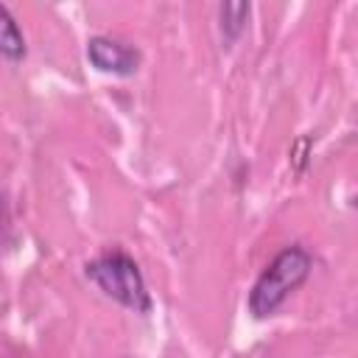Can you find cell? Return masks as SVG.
I'll return each instance as SVG.
<instances>
[{
  "mask_svg": "<svg viewBox=\"0 0 358 358\" xmlns=\"http://www.w3.org/2000/svg\"><path fill=\"white\" fill-rule=\"evenodd\" d=\"M310 255L302 246H288L282 249L255 280L252 291H249V310L263 319L271 316L310 274Z\"/></svg>",
  "mask_w": 358,
  "mask_h": 358,
  "instance_id": "cell-1",
  "label": "cell"
},
{
  "mask_svg": "<svg viewBox=\"0 0 358 358\" xmlns=\"http://www.w3.org/2000/svg\"><path fill=\"white\" fill-rule=\"evenodd\" d=\"M0 56L6 59H22L25 56V39H22V31L20 25L14 22L11 11L0 3Z\"/></svg>",
  "mask_w": 358,
  "mask_h": 358,
  "instance_id": "cell-4",
  "label": "cell"
},
{
  "mask_svg": "<svg viewBox=\"0 0 358 358\" xmlns=\"http://www.w3.org/2000/svg\"><path fill=\"white\" fill-rule=\"evenodd\" d=\"M87 59L98 70L115 73V76H131L140 64V53L131 45L117 42L112 36H92L87 42Z\"/></svg>",
  "mask_w": 358,
  "mask_h": 358,
  "instance_id": "cell-3",
  "label": "cell"
},
{
  "mask_svg": "<svg viewBox=\"0 0 358 358\" xmlns=\"http://www.w3.org/2000/svg\"><path fill=\"white\" fill-rule=\"evenodd\" d=\"M87 277L106 294L112 296L115 302L137 310V313H145L151 299H148V291H145V282H143V274L137 268V263L126 255V252H106L95 260L87 263Z\"/></svg>",
  "mask_w": 358,
  "mask_h": 358,
  "instance_id": "cell-2",
  "label": "cell"
},
{
  "mask_svg": "<svg viewBox=\"0 0 358 358\" xmlns=\"http://www.w3.org/2000/svg\"><path fill=\"white\" fill-rule=\"evenodd\" d=\"M305 145H308V140H299V148H305ZM302 159H305V157H302V151H299V154H296V171H302Z\"/></svg>",
  "mask_w": 358,
  "mask_h": 358,
  "instance_id": "cell-6",
  "label": "cell"
},
{
  "mask_svg": "<svg viewBox=\"0 0 358 358\" xmlns=\"http://www.w3.org/2000/svg\"><path fill=\"white\" fill-rule=\"evenodd\" d=\"M246 17H249V3H224V6H218L221 34H224L227 42H235L243 34Z\"/></svg>",
  "mask_w": 358,
  "mask_h": 358,
  "instance_id": "cell-5",
  "label": "cell"
}]
</instances>
